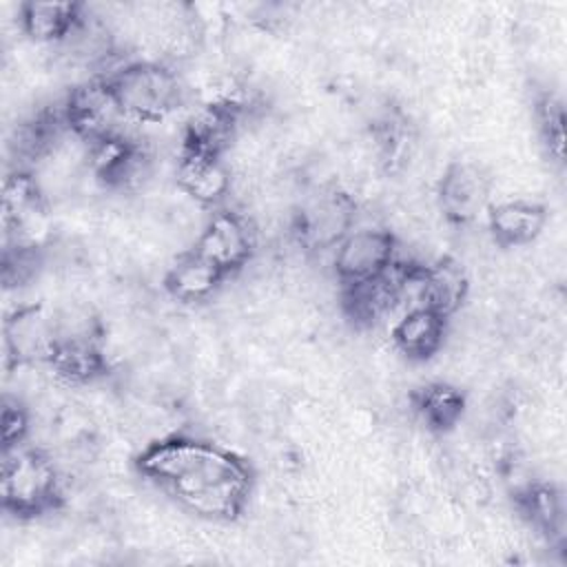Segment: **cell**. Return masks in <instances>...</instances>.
Here are the masks:
<instances>
[{
    "instance_id": "9",
    "label": "cell",
    "mask_w": 567,
    "mask_h": 567,
    "mask_svg": "<svg viewBox=\"0 0 567 567\" xmlns=\"http://www.w3.org/2000/svg\"><path fill=\"white\" fill-rule=\"evenodd\" d=\"M489 197L487 173L465 159L450 162L436 184V202L443 217L454 226L474 221L485 208Z\"/></svg>"
},
{
    "instance_id": "17",
    "label": "cell",
    "mask_w": 567,
    "mask_h": 567,
    "mask_svg": "<svg viewBox=\"0 0 567 567\" xmlns=\"http://www.w3.org/2000/svg\"><path fill=\"white\" fill-rule=\"evenodd\" d=\"M516 505L520 514L538 529L547 540L563 538L565 505L560 492L549 483H529L516 492Z\"/></svg>"
},
{
    "instance_id": "8",
    "label": "cell",
    "mask_w": 567,
    "mask_h": 567,
    "mask_svg": "<svg viewBox=\"0 0 567 567\" xmlns=\"http://www.w3.org/2000/svg\"><path fill=\"white\" fill-rule=\"evenodd\" d=\"M60 337L58 317L40 303L18 306L4 319V354L16 365L49 363Z\"/></svg>"
},
{
    "instance_id": "3",
    "label": "cell",
    "mask_w": 567,
    "mask_h": 567,
    "mask_svg": "<svg viewBox=\"0 0 567 567\" xmlns=\"http://www.w3.org/2000/svg\"><path fill=\"white\" fill-rule=\"evenodd\" d=\"M113 97L133 124H155L186 100L179 73L159 60H131L104 75Z\"/></svg>"
},
{
    "instance_id": "7",
    "label": "cell",
    "mask_w": 567,
    "mask_h": 567,
    "mask_svg": "<svg viewBox=\"0 0 567 567\" xmlns=\"http://www.w3.org/2000/svg\"><path fill=\"white\" fill-rule=\"evenodd\" d=\"M357 202L341 188H326L312 195L295 215V237L306 250H332L352 228Z\"/></svg>"
},
{
    "instance_id": "2",
    "label": "cell",
    "mask_w": 567,
    "mask_h": 567,
    "mask_svg": "<svg viewBox=\"0 0 567 567\" xmlns=\"http://www.w3.org/2000/svg\"><path fill=\"white\" fill-rule=\"evenodd\" d=\"M0 496L2 509L18 520H33L58 512L64 503V487L49 452L27 441L2 447Z\"/></svg>"
},
{
    "instance_id": "6",
    "label": "cell",
    "mask_w": 567,
    "mask_h": 567,
    "mask_svg": "<svg viewBox=\"0 0 567 567\" xmlns=\"http://www.w3.org/2000/svg\"><path fill=\"white\" fill-rule=\"evenodd\" d=\"M190 248L230 279L252 259L255 233L241 213L215 208Z\"/></svg>"
},
{
    "instance_id": "4",
    "label": "cell",
    "mask_w": 567,
    "mask_h": 567,
    "mask_svg": "<svg viewBox=\"0 0 567 567\" xmlns=\"http://www.w3.org/2000/svg\"><path fill=\"white\" fill-rule=\"evenodd\" d=\"M62 109L69 131L86 146L115 137H131L128 126L133 122L120 109L104 75H95L73 86Z\"/></svg>"
},
{
    "instance_id": "18",
    "label": "cell",
    "mask_w": 567,
    "mask_h": 567,
    "mask_svg": "<svg viewBox=\"0 0 567 567\" xmlns=\"http://www.w3.org/2000/svg\"><path fill=\"white\" fill-rule=\"evenodd\" d=\"M536 122L547 153L554 162L563 164L565 155V109L554 93H543L536 100Z\"/></svg>"
},
{
    "instance_id": "14",
    "label": "cell",
    "mask_w": 567,
    "mask_h": 567,
    "mask_svg": "<svg viewBox=\"0 0 567 567\" xmlns=\"http://www.w3.org/2000/svg\"><path fill=\"white\" fill-rule=\"evenodd\" d=\"M18 22L31 40L62 44L84 22V7L80 2L29 0L18 7Z\"/></svg>"
},
{
    "instance_id": "1",
    "label": "cell",
    "mask_w": 567,
    "mask_h": 567,
    "mask_svg": "<svg viewBox=\"0 0 567 567\" xmlns=\"http://www.w3.org/2000/svg\"><path fill=\"white\" fill-rule=\"evenodd\" d=\"M133 463L177 505L206 520L239 518L255 487V472L246 458L188 434H168L146 443Z\"/></svg>"
},
{
    "instance_id": "13",
    "label": "cell",
    "mask_w": 567,
    "mask_h": 567,
    "mask_svg": "<svg viewBox=\"0 0 567 567\" xmlns=\"http://www.w3.org/2000/svg\"><path fill=\"white\" fill-rule=\"evenodd\" d=\"M226 277L193 248L182 250L164 272V290L179 303L208 301Z\"/></svg>"
},
{
    "instance_id": "11",
    "label": "cell",
    "mask_w": 567,
    "mask_h": 567,
    "mask_svg": "<svg viewBox=\"0 0 567 567\" xmlns=\"http://www.w3.org/2000/svg\"><path fill=\"white\" fill-rule=\"evenodd\" d=\"M547 224V208L532 199H507L487 206V230L501 248H518L538 239Z\"/></svg>"
},
{
    "instance_id": "19",
    "label": "cell",
    "mask_w": 567,
    "mask_h": 567,
    "mask_svg": "<svg viewBox=\"0 0 567 567\" xmlns=\"http://www.w3.org/2000/svg\"><path fill=\"white\" fill-rule=\"evenodd\" d=\"M29 434V414L18 401L4 399L2 403V414H0V436H2V447L20 445L27 441Z\"/></svg>"
},
{
    "instance_id": "16",
    "label": "cell",
    "mask_w": 567,
    "mask_h": 567,
    "mask_svg": "<svg viewBox=\"0 0 567 567\" xmlns=\"http://www.w3.org/2000/svg\"><path fill=\"white\" fill-rule=\"evenodd\" d=\"M412 405L425 427H430L432 432H447L458 425L465 412V396L458 388L450 383L432 381L414 390Z\"/></svg>"
},
{
    "instance_id": "10",
    "label": "cell",
    "mask_w": 567,
    "mask_h": 567,
    "mask_svg": "<svg viewBox=\"0 0 567 567\" xmlns=\"http://www.w3.org/2000/svg\"><path fill=\"white\" fill-rule=\"evenodd\" d=\"M175 177L184 195H188L195 204L213 210L221 208L233 186L226 159L221 155L197 151H179Z\"/></svg>"
},
{
    "instance_id": "12",
    "label": "cell",
    "mask_w": 567,
    "mask_h": 567,
    "mask_svg": "<svg viewBox=\"0 0 567 567\" xmlns=\"http://www.w3.org/2000/svg\"><path fill=\"white\" fill-rule=\"evenodd\" d=\"M447 321V317L427 306H414L399 315L390 337L394 348L410 361H427L443 348Z\"/></svg>"
},
{
    "instance_id": "15",
    "label": "cell",
    "mask_w": 567,
    "mask_h": 567,
    "mask_svg": "<svg viewBox=\"0 0 567 567\" xmlns=\"http://www.w3.org/2000/svg\"><path fill=\"white\" fill-rule=\"evenodd\" d=\"M470 295V279L461 264L452 257H441L432 264H421V306L452 317Z\"/></svg>"
},
{
    "instance_id": "5",
    "label": "cell",
    "mask_w": 567,
    "mask_h": 567,
    "mask_svg": "<svg viewBox=\"0 0 567 567\" xmlns=\"http://www.w3.org/2000/svg\"><path fill=\"white\" fill-rule=\"evenodd\" d=\"M396 237L385 228H352L332 248V270L341 286H357L383 277L396 257Z\"/></svg>"
}]
</instances>
